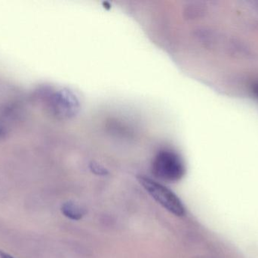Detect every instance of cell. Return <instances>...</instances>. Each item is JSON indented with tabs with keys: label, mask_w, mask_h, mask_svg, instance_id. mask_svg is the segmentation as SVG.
<instances>
[{
	"label": "cell",
	"mask_w": 258,
	"mask_h": 258,
	"mask_svg": "<svg viewBox=\"0 0 258 258\" xmlns=\"http://www.w3.org/2000/svg\"><path fill=\"white\" fill-rule=\"evenodd\" d=\"M151 169L156 178L166 182L178 181L185 174L181 158L170 149H162L156 153L152 162Z\"/></svg>",
	"instance_id": "1"
},
{
	"label": "cell",
	"mask_w": 258,
	"mask_h": 258,
	"mask_svg": "<svg viewBox=\"0 0 258 258\" xmlns=\"http://www.w3.org/2000/svg\"><path fill=\"white\" fill-rule=\"evenodd\" d=\"M138 179L146 191L166 210L174 214L176 216L180 217L184 215L185 209L181 201L178 197L168 188L148 177L140 176Z\"/></svg>",
	"instance_id": "2"
},
{
	"label": "cell",
	"mask_w": 258,
	"mask_h": 258,
	"mask_svg": "<svg viewBox=\"0 0 258 258\" xmlns=\"http://www.w3.org/2000/svg\"><path fill=\"white\" fill-rule=\"evenodd\" d=\"M51 103L54 113L61 118H71L79 110L78 100L69 91L60 90L56 92L52 96Z\"/></svg>",
	"instance_id": "3"
},
{
	"label": "cell",
	"mask_w": 258,
	"mask_h": 258,
	"mask_svg": "<svg viewBox=\"0 0 258 258\" xmlns=\"http://www.w3.org/2000/svg\"><path fill=\"white\" fill-rule=\"evenodd\" d=\"M61 212L66 218L73 221H80L85 215L84 210L78 204L72 201H68L63 204L61 207Z\"/></svg>",
	"instance_id": "4"
},
{
	"label": "cell",
	"mask_w": 258,
	"mask_h": 258,
	"mask_svg": "<svg viewBox=\"0 0 258 258\" xmlns=\"http://www.w3.org/2000/svg\"><path fill=\"white\" fill-rule=\"evenodd\" d=\"M205 12V7L201 3H192L186 9L185 13L188 14V17L190 18H198Z\"/></svg>",
	"instance_id": "5"
},
{
	"label": "cell",
	"mask_w": 258,
	"mask_h": 258,
	"mask_svg": "<svg viewBox=\"0 0 258 258\" xmlns=\"http://www.w3.org/2000/svg\"><path fill=\"white\" fill-rule=\"evenodd\" d=\"M92 171H93L95 174H98V175H105V174H107V171L104 168H103L102 167L98 166V165H92Z\"/></svg>",
	"instance_id": "6"
},
{
	"label": "cell",
	"mask_w": 258,
	"mask_h": 258,
	"mask_svg": "<svg viewBox=\"0 0 258 258\" xmlns=\"http://www.w3.org/2000/svg\"><path fill=\"white\" fill-rule=\"evenodd\" d=\"M0 258H15L13 256L10 255L8 253L0 250Z\"/></svg>",
	"instance_id": "7"
},
{
	"label": "cell",
	"mask_w": 258,
	"mask_h": 258,
	"mask_svg": "<svg viewBox=\"0 0 258 258\" xmlns=\"http://www.w3.org/2000/svg\"><path fill=\"white\" fill-rule=\"evenodd\" d=\"M254 92L258 97V83L257 84H255V86H254Z\"/></svg>",
	"instance_id": "8"
}]
</instances>
